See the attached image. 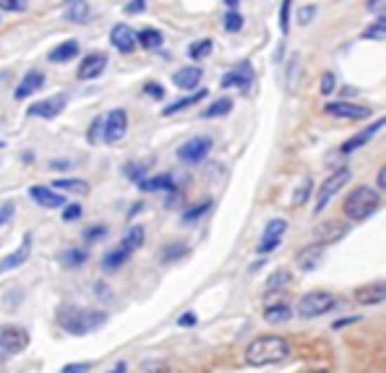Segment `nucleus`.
Returning <instances> with one entry per match:
<instances>
[{
    "instance_id": "nucleus-43",
    "label": "nucleus",
    "mask_w": 386,
    "mask_h": 373,
    "mask_svg": "<svg viewBox=\"0 0 386 373\" xmlns=\"http://www.w3.org/2000/svg\"><path fill=\"white\" fill-rule=\"evenodd\" d=\"M29 0H0V11H8V13H21L27 8Z\"/></svg>"
},
{
    "instance_id": "nucleus-40",
    "label": "nucleus",
    "mask_w": 386,
    "mask_h": 373,
    "mask_svg": "<svg viewBox=\"0 0 386 373\" xmlns=\"http://www.w3.org/2000/svg\"><path fill=\"white\" fill-rule=\"evenodd\" d=\"M334 89H337V76H334L331 71H324V76H321V86H319V91L329 97V94H334Z\"/></svg>"
},
{
    "instance_id": "nucleus-51",
    "label": "nucleus",
    "mask_w": 386,
    "mask_h": 373,
    "mask_svg": "<svg viewBox=\"0 0 386 373\" xmlns=\"http://www.w3.org/2000/svg\"><path fill=\"white\" fill-rule=\"evenodd\" d=\"M147 6V0H131V6H126V13H141Z\"/></svg>"
},
{
    "instance_id": "nucleus-27",
    "label": "nucleus",
    "mask_w": 386,
    "mask_h": 373,
    "mask_svg": "<svg viewBox=\"0 0 386 373\" xmlns=\"http://www.w3.org/2000/svg\"><path fill=\"white\" fill-rule=\"evenodd\" d=\"M144 237H147V230L141 228V225H133V228L123 235V240H120V248H126V251H136V248L144 246Z\"/></svg>"
},
{
    "instance_id": "nucleus-55",
    "label": "nucleus",
    "mask_w": 386,
    "mask_h": 373,
    "mask_svg": "<svg viewBox=\"0 0 386 373\" xmlns=\"http://www.w3.org/2000/svg\"><path fill=\"white\" fill-rule=\"evenodd\" d=\"M384 188H386V170L381 167L378 170V191H384Z\"/></svg>"
},
{
    "instance_id": "nucleus-1",
    "label": "nucleus",
    "mask_w": 386,
    "mask_h": 373,
    "mask_svg": "<svg viewBox=\"0 0 386 373\" xmlns=\"http://www.w3.org/2000/svg\"><path fill=\"white\" fill-rule=\"evenodd\" d=\"M105 321H107V313H102V310L81 308V306H71V303L58 308V324L76 337L97 332L100 327H105Z\"/></svg>"
},
{
    "instance_id": "nucleus-58",
    "label": "nucleus",
    "mask_w": 386,
    "mask_h": 373,
    "mask_svg": "<svg viewBox=\"0 0 386 373\" xmlns=\"http://www.w3.org/2000/svg\"><path fill=\"white\" fill-rule=\"evenodd\" d=\"M138 211H141V204H136V207H133V209H131V211H128V214H131V217H136Z\"/></svg>"
},
{
    "instance_id": "nucleus-16",
    "label": "nucleus",
    "mask_w": 386,
    "mask_h": 373,
    "mask_svg": "<svg viewBox=\"0 0 386 373\" xmlns=\"http://www.w3.org/2000/svg\"><path fill=\"white\" fill-rule=\"evenodd\" d=\"M201 79H204V71L199 68V65H185V68H180V71H175L173 84L178 86V89L191 91L201 84Z\"/></svg>"
},
{
    "instance_id": "nucleus-25",
    "label": "nucleus",
    "mask_w": 386,
    "mask_h": 373,
    "mask_svg": "<svg viewBox=\"0 0 386 373\" xmlns=\"http://www.w3.org/2000/svg\"><path fill=\"white\" fill-rule=\"evenodd\" d=\"M232 107H235V102L230 97H222V100H214L212 105L206 110H201V118L212 120V118H225V115H230Z\"/></svg>"
},
{
    "instance_id": "nucleus-59",
    "label": "nucleus",
    "mask_w": 386,
    "mask_h": 373,
    "mask_svg": "<svg viewBox=\"0 0 386 373\" xmlns=\"http://www.w3.org/2000/svg\"><path fill=\"white\" fill-rule=\"evenodd\" d=\"M308 373H329L326 368H316V371H308Z\"/></svg>"
},
{
    "instance_id": "nucleus-48",
    "label": "nucleus",
    "mask_w": 386,
    "mask_h": 373,
    "mask_svg": "<svg viewBox=\"0 0 386 373\" xmlns=\"http://www.w3.org/2000/svg\"><path fill=\"white\" fill-rule=\"evenodd\" d=\"M81 207H79V204H68V207H65V211H63V219L65 222H74V219H79L81 217Z\"/></svg>"
},
{
    "instance_id": "nucleus-36",
    "label": "nucleus",
    "mask_w": 386,
    "mask_h": 373,
    "mask_svg": "<svg viewBox=\"0 0 386 373\" xmlns=\"http://www.w3.org/2000/svg\"><path fill=\"white\" fill-rule=\"evenodd\" d=\"M311 191H313V181L311 178H305V181L300 183L298 193L293 196V207H303L305 201H308V196H311Z\"/></svg>"
},
{
    "instance_id": "nucleus-42",
    "label": "nucleus",
    "mask_w": 386,
    "mask_h": 373,
    "mask_svg": "<svg viewBox=\"0 0 386 373\" xmlns=\"http://www.w3.org/2000/svg\"><path fill=\"white\" fill-rule=\"evenodd\" d=\"M279 243H282V240H277V237H264V240H261V243H258L256 254H258V256H267V254H272V251H277V248H279Z\"/></svg>"
},
{
    "instance_id": "nucleus-35",
    "label": "nucleus",
    "mask_w": 386,
    "mask_h": 373,
    "mask_svg": "<svg viewBox=\"0 0 386 373\" xmlns=\"http://www.w3.org/2000/svg\"><path fill=\"white\" fill-rule=\"evenodd\" d=\"M363 37H366V39H376V42H384V37H386V21H384V16H378L376 24H373V27H368L366 32H363Z\"/></svg>"
},
{
    "instance_id": "nucleus-7",
    "label": "nucleus",
    "mask_w": 386,
    "mask_h": 373,
    "mask_svg": "<svg viewBox=\"0 0 386 373\" xmlns=\"http://www.w3.org/2000/svg\"><path fill=\"white\" fill-rule=\"evenodd\" d=\"M29 347V334L21 327L3 324L0 327V355H19Z\"/></svg>"
},
{
    "instance_id": "nucleus-9",
    "label": "nucleus",
    "mask_w": 386,
    "mask_h": 373,
    "mask_svg": "<svg viewBox=\"0 0 386 373\" xmlns=\"http://www.w3.org/2000/svg\"><path fill=\"white\" fill-rule=\"evenodd\" d=\"M324 110H326V115L342 118V120H366L371 118V112H373V110L366 107V105H352V102H329Z\"/></svg>"
},
{
    "instance_id": "nucleus-26",
    "label": "nucleus",
    "mask_w": 386,
    "mask_h": 373,
    "mask_svg": "<svg viewBox=\"0 0 386 373\" xmlns=\"http://www.w3.org/2000/svg\"><path fill=\"white\" fill-rule=\"evenodd\" d=\"M53 188L63 193H89V183L81 178H58L53 181Z\"/></svg>"
},
{
    "instance_id": "nucleus-2",
    "label": "nucleus",
    "mask_w": 386,
    "mask_h": 373,
    "mask_svg": "<svg viewBox=\"0 0 386 373\" xmlns=\"http://www.w3.org/2000/svg\"><path fill=\"white\" fill-rule=\"evenodd\" d=\"M290 355V345H287L282 337H258L251 342V347L246 350V363L253 365V368H264V365L279 363Z\"/></svg>"
},
{
    "instance_id": "nucleus-50",
    "label": "nucleus",
    "mask_w": 386,
    "mask_h": 373,
    "mask_svg": "<svg viewBox=\"0 0 386 373\" xmlns=\"http://www.w3.org/2000/svg\"><path fill=\"white\" fill-rule=\"evenodd\" d=\"M100 131H102V118H94L92 128H89V144H97V141H100Z\"/></svg>"
},
{
    "instance_id": "nucleus-6",
    "label": "nucleus",
    "mask_w": 386,
    "mask_h": 373,
    "mask_svg": "<svg viewBox=\"0 0 386 373\" xmlns=\"http://www.w3.org/2000/svg\"><path fill=\"white\" fill-rule=\"evenodd\" d=\"M102 141H107V144H118L126 138L128 133V112L123 107H115L107 112V118L102 120Z\"/></svg>"
},
{
    "instance_id": "nucleus-39",
    "label": "nucleus",
    "mask_w": 386,
    "mask_h": 373,
    "mask_svg": "<svg viewBox=\"0 0 386 373\" xmlns=\"http://www.w3.org/2000/svg\"><path fill=\"white\" fill-rule=\"evenodd\" d=\"M290 8H293V0H282V6H279V29H282V34L290 32Z\"/></svg>"
},
{
    "instance_id": "nucleus-34",
    "label": "nucleus",
    "mask_w": 386,
    "mask_h": 373,
    "mask_svg": "<svg viewBox=\"0 0 386 373\" xmlns=\"http://www.w3.org/2000/svg\"><path fill=\"white\" fill-rule=\"evenodd\" d=\"M290 280H293V274L287 272V269H277V272L267 280V287L269 290H279V287H285Z\"/></svg>"
},
{
    "instance_id": "nucleus-31",
    "label": "nucleus",
    "mask_w": 386,
    "mask_h": 373,
    "mask_svg": "<svg viewBox=\"0 0 386 373\" xmlns=\"http://www.w3.org/2000/svg\"><path fill=\"white\" fill-rule=\"evenodd\" d=\"M188 254V246L185 243H170V246L162 248V264H170V261H178Z\"/></svg>"
},
{
    "instance_id": "nucleus-24",
    "label": "nucleus",
    "mask_w": 386,
    "mask_h": 373,
    "mask_svg": "<svg viewBox=\"0 0 386 373\" xmlns=\"http://www.w3.org/2000/svg\"><path fill=\"white\" fill-rule=\"evenodd\" d=\"M206 94H209L206 89H199V91H193L191 97H183V100L173 102L170 107L162 110V118H167V115H175V112H180V110H185V107H193V105H199V102L206 100Z\"/></svg>"
},
{
    "instance_id": "nucleus-57",
    "label": "nucleus",
    "mask_w": 386,
    "mask_h": 373,
    "mask_svg": "<svg viewBox=\"0 0 386 373\" xmlns=\"http://www.w3.org/2000/svg\"><path fill=\"white\" fill-rule=\"evenodd\" d=\"M225 6H227V8L235 11V6H238V0H225Z\"/></svg>"
},
{
    "instance_id": "nucleus-10",
    "label": "nucleus",
    "mask_w": 386,
    "mask_h": 373,
    "mask_svg": "<svg viewBox=\"0 0 386 373\" xmlns=\"http://www.w3.org/2000/svg\"><path fill=\"white\" fill-rule=\"evenodd\" d=\"M107 68V55L105 53H89L84 55L81 65H79V71L76 76L81 79V81H94V79H100L102 73Z\"/></svg>"
},
{
    "instance_id": "nucleus-19",
    "label": "nucleus",
    "mask_w": 386,
    "mask_h": 373,
    "mask_svg": "<svg viewBox=\"0 0 386 373\" xmlns=\"http://www.w3.org/2000/svg\"><path fill=\"white\" fill-rule=\"evenodd\" d=\"M141 191L147 193H159V191H178L175 188V178L170 173H162V175H152V178H141L138 181Z\"/></svg>"
},
{
    "instance_id": "nucleus-44",
    "label": "nucleus",
    "mask_w": 386,
    "mask_h": 373,
    "mask_svg": "<svg viewBox=\"0 0 386 373\" xmlns=\"http://www.w3.org/2000/svg\"><path fill=\"white\" fill-rule=\"evenodd\" d=\"M313 16H316V6H303V8H300V13H298V24L308 27Z\"/></svg>"
},
{
    "instance_id": "nucleus-3",
    "label": "nucleus",
    "mask_w": 386,
    "mask_h": 373,
    "mask_svg": "<svg viewBox=\"0 0 386 373\" xmlns=\"http://www.w3.org/2000/svg\"><path fill=\"white\" fill-rule=\"evenodd\" d=\"M381 209V196L378 191L368 188V185H360L355 191L350 193L345 204H342V211L350 222H366L368 217H373L376 211Z\"/></svg>"
},
{
    "instance_id": "nucleus-29",
    "label": "nucleus",
    "mask_w": 386,
    "mask_h": 373,
    "mask_svg": "<svg viewBox=\"0 0 386 373\" xmlns=\"http://www.w3.org/2000/svg\"><path fill=\"white\" fill-rule=\"evenodd\" d=\"M290 316H293V310H290V306H285V303L269 306V308L264 310V319H267L269 324H282V321H287Z\"/></svg>"
},
{
    "instance_id": "nucleus-11",
    "label": "nucleus",
    "mask_w": 386,
    "mask_h": 373,
    "mask_svg": "<svg viewBox=\"0 0 386 373\" xmlns=\"http://www.w3.org/2000/svg\"><path fill=\"white\" fill-rule=\"evenodd\" d=\"M65 94H55V97H47L42 102H34L32 107L27 110L29 118H42V120H50V118H58L65 107Z\"/></svg>"
},
{
    "instance_id": "nucleus-4",
    "label": "nucleus",
    "mask_w": 386,
    "mask_h": 373,
    "mask_svg": "<svg viewBox=\"0 0 386 373\" xmlns=\"http://www.w3.org/2000/svg\"><path fill=\"white\" fill-rule=\"evenodd\" d=\"M334 308H337V298L324 290L305 292L303 298L298 301V316L300 319H319V316H324V313H329Z\"/></svg>"
},
{
    "instance_id": "nucleus-56",
    "label": "nucleus",
    "mask_w": 386,
    "mask_h": 373,
    "mask_svg": "<svg viewBox=\"0 0 386 373\" xmlns=\"http://www.w3.org/2000/svg\"><path fill=\"white\" fill-rule=\"evenodd\" d=\"M110 373H126V363H118L115 368H112Z\"/></svg>"
},
{
    "instance_id": "nucleus-30",
    "label": "nucleus",
    "mask_w": 386,
    "mask_h": 373,
    "mask_svg": "<svg viewBox=\"0 0 386 373\" xmlns=\"http://www.w3.org/2000/svg\"><path fill=\"white\" fill-rule=\"evenodd\" d=\"M128 259H131V254L126 248H115V251H110V254L102 259V266H105V269H118V266H123Z\"/></svg>"
},
{
    "instance_id": "nucleus-46",
    "label": "nucleus",
    "mask_w": 386,
    "mask_h": 373,
    "mask_svg": "<svg viewBox=\"0 0 386 373\" xmlns=\"http://www.w3.org/2000/svg\"><path fill=\"white\" fill-rule=\"evenodd\" d=\"M92 371V363H68L60 368V373H89Z\"/></svg>"
},
{
    "instance_id": "nucleus-18",
    "label": "nucleus",
    "mask_w": 386,
    "mask_h": 373,
    "mask_svg": "<svg viewBox=\"0 0 386 373\" xmlns=\"http://www.w3.org/2000/svg\"><path fill=\"white\" fill-rule=\"evenodd\" d=\"M384 298H386V287L381 280L355 290V301H358L360 306H378V303H384Z\"/></svg>"
},
{
    "instance_id": "nucleus-15",
    "label": "nucleus",
    "mask_w": 386,
    "mask_h": 373,
    "mask_svg": "<svg viewBox=\"0 0 386 373\" xmlns=\"http://www.w3.org/2000/svg\"><path fill=\"white\" fill-rule=\"evenodd\" d=\"M29 196L37 201L39 207H45V209H60V207H65L63 193L53 191V188H47V185H32V188H29Z\"/></svg>"
},
{
    "instance_id": "nucleus-12",
    "label": "nucleus",
    "mask_w": 386,
    "mask_h": 373,
    "mask_svg": "<svg viewBox=\"0 0 386 373\" xmlns=\"http://www.w3.org/2000/svg\"><path fill=\"white\" fill-rule=\"evenodd\" d=\"M253 84V68L248 63H238L232 71L222 76V89H248Z\"/></svg>"
},
{
    "instance_id": "nucleus-33",
    "label": "nucleus",
    "mask_w": 386,
    "mask_h": 373,
    "mask_svg": "<svg viewBox=\"0 0 386 373\" xmlns=\"http://www.w3.org/2000/svg\"><path fill=\"white\" fill-rule=\"evenodd\" d=\"M86 259H89L86 251H81V248H71V251H65L63 254V264L65 266H81V264H86Z\"/></svg>"
},
{
    "instance_id": "nucleus-17",
    "label": "nucleus",
    "mask_w": 386,
    "mask_h": 373,
    "mask_svg": "<svg viewBox=\"0 0 386 373\" xmlns=\"http://www.w3.org/2000/svg\"><path fill=\"white\" fill-rule=\"evenodd\" d=\"M384 123H386L384 118H378V120H376V126L366 128V131H360L358 136L347 138V141H345V144L340 146V152H342V155H352V152H358L360 146H366L368 141H371V138L376 136L378 131H381V128H384Z\"/></svg>"
},
{
    "instance_id": "nucleus-47",
    "label": "nucleus",
    "mask_w": 386,
    "mask_h": 373,
    "mask_svg": "<svg viewBox=\"0 0 386 373\" xmlns=\"http://www.w3.org/2000/svg\"><path fill=\"white\" fill-rule=\"evenodd\" d=\"M11 219H13V204L8 201V204L0 207V228H6Z\"/></svg>"
},
{
    "instance_id": "nucleus-28",
    "label": "nucleus",
    "mask_w": 386,
    "mask_h": 373,
    "mask_svg": "<svg viewBox=\"0 0 386 373\" xmlns=\"http://www.w3.org/2000/svg\"><path fill=\"white\" fill-rule=\"evenodd\" d=\"M136 42L144 47V50H159L162 42H165V37H162L159 29H144V32L136 34Z\"/></svg>"
},
{
    "instance_id": "nucleus-32",
    "label": "nucleus",
    "mask_w": 386,
    "mask_h": 373,
    "mask_svg": "<svg viewBox=\"0 0 386 373\" xmlns=\"http://www.w3.org/2000/svg\"><path fill=\"white\" fill-rule=\"evenodd\" d=\"M212 50H214L212 39H199V42H193V45L188 47V58H191V60H201V58H206Z\"/></svg>"
},
{
    "instance_id": "nucleus-14",
    "label": "nucleus",
    "mask_w": 386,
    "mask_h": 373,
    "mask_svg": "<svg viewBox=\"0 0 386 373\" xmlns=\"http://www.w3.org/2000/svg\"><path fill=\"white\" fill-rule=\"evenodd\" d=\"M110 42L115 45V50H120V53H133L136 50V32L128 27V24H115L110 32Z\"/></svg>"
},
{
    "instance_id": "nucleus-20",
    "label": "nucleus",
    "mask_w": 386,
    "mask_h": 373,
    "mask_svg": "<svg viewBox=\"0 0 386 373\" xmlns=\"http://www.w3.org/2000/svg\"><path fill=\"white\" fill-rule=\"evenodd\" d=\"M89 13H92V8H89L86 0H68L63 8V18L71 21V24H84L89 18Z\"/></svg>"
},
{
    "instance_id": "nucleus-52",
    "label": "nucleus",
    "mask_w": 386,
    "mask_h": 373,
    "mask_svg": "<svg viewBox=\"0 0 386 373\" xmlns=\"http://www.w3.org/2000/svg\"><path fill=\"white\" fill-rule=\"evenodd\" d=\"M196 313H183V316H180V319H178V324H180V327H196Z\"/></svg>"
},
{
    "instance_id": "nucleus-13",
    "label": "nucleus",
    "mask_w": 386,
    "mask_h": 373,
    "mask_svg": "<svg viewBox=\"0 0 386 373\" xmlns=\"http://www.w3.org/2000/svg\"><path fill=\"white\" fill-rule=\"evenodd\" d=\"M45 73L37 71V68H32V71H27V76L21 79V84L16 86V91H13V100H27V97H32V94H37L42 86H45Z\"/></svg>"
},
{
    "instance_id": "nucleus-8",
    "label": "nucleus",
    "mask_w": 386,
    "mask_h": 373,
    "mask_svg": "<svg viewBox=\"0 0 386 373\" xmlns=\"http://www.w3.org/2000/svg\"><path fill=\"white\" fill-rule=\"evenodd\" d=\"M209 149H212V138L193 136V138H188L185 144L178 146V159H180V162H188V164H196V162H201V159H206Z\"/></svg>"
},
{
    "instance_id": "nucleus-54",
    "label": "nucleus",
    "mask_w": 386,
    "mask_h": 373,
    "mask_svg": "<svg viewBox=\"0 0 386 373\" xmlns=\"http://www.w3.org/2000/svg\"><path fill=\"white\" fill-rule=\"evenodd\" d=\"M366 8H368V11H373V13L378 11V16H381V8H384V0H368Z\"/></svg>"
},
{
    "instance_id": "nucleus-53",
    "label": "nucleus",
    "mask_w": 386,
    "mask_h": 373,
    "mask_svg": "<svg viewBox=\"0 0 386 373\" xmlns=\"http://www.w3.org/2000/svg\"><path fill=\"white\" fill-rule=\"evenodd\" d=\"M360 316H350V319H342V321H334V327L331 329H342V327H350V324H358Z\"/></svg>"
},
{
    "instance_id": "nucleus-49",
    "label": "nucleus",
    "mask_w": 386,
    "mask_h": 373,
    "mask_svg": "<svg viewBox=\"0 0 386 373\" xmlns=\"http://www.w3.org/2000/svg\"><path fill=\"white\" fill-rule=\"evenodd\" d=\"M144 91H147L149 97H154V100H162V97H165V89H162L157 81H149L147 86H144Z\"/></svg>"
},
{
    "instance_id": "nucleus-22",
    "label": "nucleus",
    "mask_w": 386,
    "mask_h": 373,
    "mask_svg": "<svg viewBox=\"0 0 386 373\" xmlns=\"http://www.w3.org/2000/svg\"><path fill=\"white\" fill-rule=\"evenodd\" d=\"M29 248H32V235L24 237V246H21L19 251H13V254L6 256V259L0 261V274L11 272V269H19V266L29 259Z\"/></svg>"
},
{
    "instance_id": "nucleus-5",
    "label": "nucleus",
    "mask_w": 386,
    "mask_h": 373,
    "mask_svg": "<svg viewBox=\"0 0 386 373\" xmlns=\"http://www.w3.org/2000/svg\"><path fill=\"white\" fill-rule=\"evenodd\" d=\"M352 181V173H350V167H340V170H334V173L321 183V188H319V196H316V211H324L326 209V204H329L337 193Z\"/></svg>"
},
{
    "instance_id": "nucleus-23",
    "label": "nucleus",
    "mask_w": 386,
    "mask_h": 373,
    "mask_svg": "<svg viewBox=\"0 0 386 373\" xmlns=\"http://www.w3.org/2000/svg\"><path fill=\"white\" fill-rule=\"evenodd\" d=\"M76 55H79V42L76 39H65L63 45H58L50 50V63H68V60H74Z\"/></svg>"
},
{
    "instance_id": "nucleus-37",
    "label": "nucleus",
    "mask_w": 386,
    "mask_h": 373,
    "mask_svg": "<svg viewBox=\"0 0 386 373\" xmlns=\"http://www.w3.org/2000/svg\"><path fill=\"white\" fill-rule=\"evenodd\" d=\"M285 230H287L285 219H272V222L267 225V233H264V237H277V240H282Z\"/></svg>"
},
{
    "instance_id": "nucleus-60",
    "label": "nucleus",
    "mask_w": 386,
    "mask_h": 373,
    "mask_svg": "<svg viewBox=\"0 0 386 373\" xmlns=\"http://www.w3.org/2000/svg\"><path fill=\"white\" fill-rule=\"evenodd\" d=\"M0 149H3V141H0Z\"/></svg>"
},
{
    "instance_id": "nucleus-45",
    "label": "nucleus",
    "mask_w": 386,
    "mask_h": 373,
    "mask_svg": "<svg viewBox=\"0 0 386 373\" xmlns=\"http://www.w3.org/2000/svg\"><path fill=\"white\" fill-rule=\"evenodd\" d=\"M107 235V228H102V225H97V228H89L86 233H84V240H89V243H94V240H100V237Z\"/></svg>"
},
{
    "instance_id": "nucleus-41",
    "label": "nucleus",
    "mask_w": 386,
    "mask_h": 373,
    "mask_svg": "<svg viewBox=\"0 0 386 373\" xmlns=\"http://www.w3.org/2000/svg\"><path fill=\"white\" fill-rule=\"evenodd\" d=\"M204 211H209V201H204L199 207H191V209L183 214V222H196L199 217H204Z\"/></svg>"
},
{
    "instance_id": "nucleus-38",
    "label": "nucleus",
    "mask_w": 386,
    "mask_h": 373,
    "mask_svg": "<svg viewBox=\"0 0 386 373\" xmlns=\"http://www.w3.org/2000/svg\"><path fill=\"white\" fill-rule=\"evenodd\" d=\"M240 29H243V16H240L238 11H230V13L225 16V32H230V34H238Z\"/></svg>"
},
{
    "instance_id": "nucleus-21",
    "label": "nucleus",
    "mask_w": 386,
    "mask_h": 373,
    "mask_svg": "<svg viewBox=\"0 0 386 373\" xmlns=\"http://www.w3.org/2000/svg\"><path fill=\"white\" fill-rule=\"evenodd\" d=\"M321 256H324V243H316V246H308L298 254V266L303 272H313L316 266L321 264Z\"/></svg>"
}]
</instances>
